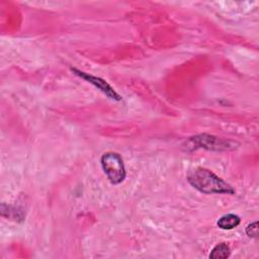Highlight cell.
Here are the masks:
<instances>
[{
  "instance_id": "cell-4",
  "label": "cell",
  "mask_w": 259,
  "mask_h": 259,
  "mask_svg": "<svg viewBox=\"0 0 259 259\" xmlns=\"http://www.w3.org/2000/svg\"><path fill=\"white\" fill-rule=\"evenodd\" d=\"M71 71L79 76L80 78L86 80L87 82L91 83L93 86H95L96 88H98L102 93H104L108 98L110 99H113V100H116V101H119L121 100V96L103 79L99 78V77H96V76H93V75H90L88 73H85L83 71H80L76 68H71Z\"/></svg>"
},
{
  "instance_id": "cell-1",
  "label": "cell",
  "mask_w": 259,
  "mask_h": 259,
  "mask_svg": "<svg viewBox=\"0 0 259 259\" xmlns=\"http://www.w3.org/2000/svg\"><path fill=\"white\" fill-rule=\"evenodd\" d=\"M187 181L192 187L204 194L235 193V189L231 184L205 168L199 167L190 170L187 174Z\"/></svg>"
},
{
  "instance_id": "cell-3",
  "label": "cell",
  "mask_w": 259,
  "mask_h": 259,
  "mask_svg": "<svg viewBox=\"0 0 259 259\" xmlns=\"http://www.w3.org/2000/svg\"><path fill=\"white\" fill-rule=\"evenodd\" d=\"M186 147H190L192 150L197 148H204L207 150H215V151H223L229 150L234 148V144L230 141H225L214 136L202 134L195 137H191L187 143Z\"/></svg>"
},
{
  "instance_id": "cell-2",
  "label": "cell",
  "mask_w": 259,
  "mask_h": 259,
  "mask_svg": "<svg viewBox=\"0 0 259 259\" xmlns=\"http://www.w3.org/2000/svg\"><path fill=\"white\" fill-rule=\"evenodd\" d=\"M101 166L107 176L108 180L112 184L121 183L126 175L123 160L121 156L114 152H108L101 157Z\"/></svg>"
},
{
  "instance_id": "cell-7",
  "label": "cell",
  "mask_w": 259,
  "mask_h": 259,
  "mask_svg": "<svg viewBox=\"0 0 259 259\" xmlns=\"http://www.w3.org/2000/svg\"><path fill=\"white\" fill-rule=\"evenodd\" d=\"M246 234L250 238H257L258 237V222L255 221L253 223H250L246 227Z\"/></svg>"
},
{
  "instance_id": "cell-5",
  "label": "cell",
  "mask_w": 259,
  "mask_h": 259,
  "mask_svg": "<svg viewBox=\"0 0 259 259\" xmlns=\"http://www.w3.org/2000/svg\"><path fill=\"white\" fill-rule=\"evenodd\" d=\"M241 223V219L239 215L235 213H228L221 217L217 223L218 227L223 230H232L238 227Z\"/></svg>"
},
{
  "instance_id": "cell-6",
  "label": "cell",
  "mask_w": 259,
  "mask_h": 259,
  "mask_svg": "<svg viewBox=\"0 0 259 259\" xmlns=\"http://www.w3.org/2000/svg\"><path fill=\"white\" fill-rule=\"evenodd\" d=\"M230 248L226 243H220L213 247L209 254V258L211 259H225L230 256Z\"/></svg>"
}]
</instances>
